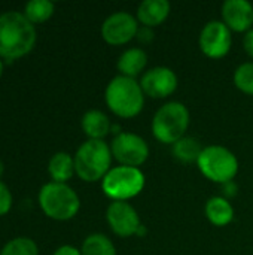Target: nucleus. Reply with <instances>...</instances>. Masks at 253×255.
<instances>
[{
  "mask_svg": "<svg viewBox=\"0 0 253 255\" xmlns=\"http://www.w3.org/2000/svg\"><path fill=\"white\" fill-rule=\"evenodd\" d=\"M110 151H112V157L121 166H130V167L142 166L149 157V146L146 140L136 133H127V131H122L113 137L110 143Z\"/></svg>",
  "mask_w": 253,
  "mask_h": 255,
  "instance_id": "6e6552de",
  "label": "nucleus"
},
{
  "mask_svg": "<svg viewBox=\"0 0 253 255\" xmlns=\"http://www.w3.org/2000/svg\"><path fill=\"white\" fill-rule=\"evenodd\" d=\"M140 87L143 93L152 99H166L176 91L177 76L170 67H152L142 76Z\"/></svg>",
  "mask_w": 253,
  "mask_h": 255,
  "instance_id": "f8f14e48",
  "label": "nucleus"
},
{
  "mask_svg": "<svg viewBox=\"0 0 253 255\" xmlns=\"http://www.w3.org/2000/svg\"><path fill=\"white\" fill-rule=\"evenodd\" d=\"M39 205L46 217L57 221H67L79 212L81 200L72 187L52 181L40 188Z\"/></svg>",
  "mask_w": 253,
  "mask_h": 255,
  "instance_id": "39448f33",
  "label": "nucleus"
},
{
  "mask_svg": "<svg viewBox=\"0 0 253 255\" xmlns=\"http://www.w3.org/2000/svg\"><path fill=\"white\" fill-rule=\"evenodd\" d=\"M139 30L137 19L125 10L113 12L101 25V36L109 45H124L136 37Z\"/></svg>",
  "mask_w": 253,
  "mask_h": 255,
  "instance_id": "9d476101",
  "label": "nucleus"
},
{
  "mask_svg": "<svg viewBox=\"0 0 253 255\" xmlns=\"http://www.w3.org/2000/svg\"><path fill=\"white\" fill-rule=\"evenodd\" d=\"M222 18L230 30L249 31L253 24V6L248 0H225Z\"/></svg>",
  "mask_w": 253,
  "mask_h": 255,
  "instance_id": "ddd939ff",
  "label": "nucleus"
},
{
  "mask_svg": "<svg viewBox=\"0 0 253 255\" xmlns=\"http://www.w3.org/2000/svg\"><path fill=\"white\" fill-rule=\"evenodd\" d=\"M82 255H116L113 242L101 233L89 235L81 248Z\"/></svg>",
  "mask_w": 253,
  "mask_h": 255,
  "instance_id": "aec40b11",
  "label": "nucleus"
},
{
  "mask_svg": "<svg viewBox=\"0 0 253 255\" xmlns=\"http://www.w3.org/2000/svg\"><path fill=\"white\" fill-rule=\"evenodd\" d=\"M3 172H4V164H3V161L0 160V178H1V175H3Z\"/></svg>",
  "mask_w": 253,
  "mask_h": 255,
  "instance_id": "c756f323",
  "label": "nucleus"
},
{
  "mask_svg": "<svg viewBox=\"0 0 253 255\" xmlns=\"http://www.w3.org/2000/svg\"><path fill=\"white\" fill-rule=\"evenodd\" d=\"M48 172L54 179V182L66 184L73 176V173H76L75 158L69 152H63V151L55 152L48 163Z\"/></svg>",
  "mask_w": 253,
  "mask_h": 255,
  "instance_id": "a211bd4d",
  "label": "nucleus"
},
{
  "mask_svg": "<svg viewBox=\"0 0 253 255\" xmlns=\"http://www.w3.org/2000/svg\"><path fill=\"white\" fill-rule=\"evenodd\" d=\"M75 172L85 182L103 181L110 170L112 151L104 140L88 139L75 154Z\"/></svg>",
  "mask_w": 253,
  "mask_h": 255,
  "instance_id": "7ed1b4c3",
  "label": "nucleus"
},
{
  "mask_svg": "<svg viewBox=\"0 0 253 255\" xmlns=\"http://www.w3.org/2000/svg\"><path fill=\"white\" fill-rule=\"evenodd\" d=\"M36 28L28 18L16 10L0 15V57L15 60L27 55L36 43Z\"/></svg>",
  "mask_w": 253,
  "mask_h": 255,
  "instance_id": "f257e3e1",
  "label": "nucleus"
},
{
  "mask_svg": "<svg viewBox=\"0 0 253 255\" xmlns=\"http://www.w3.org/2000/svg\"><path fill=\"white\" fill-rule=\"evenodd\" d=\"M146 63H148V54L142 48H128L119 55L116 67L121 72V75L128 78H136L145 69Z\"/></svg>",
  "mask_w": 253,
  "mask_h": 255,
  "instance_id": "f3484780",
  "label": "nucleus"
},
{
  "mask_svg": "<svg viewBox=\"0 0 253 255\" xmlns=\"http://www.w3.org/2000/svg\"><path fill=\"white\" fill-rule=\"evenodd\" d=\"M204 214H206L207 220L216 227L228 226L234 218V209H233L230 200L225 197H219V196H215L207 200Z\"/></svg>",
  "mask_w": 253,
  "mask_h": 255,
  "instance_id": "dca6fc26",
  "label": "nucleus"
},
{
  "mask_svg": "<svg viewBox=\"0 0 253 255\" xmlns=\"http://www.w3.org/2000/svg\"><path fill=\"white\" fill-rule=\"evenodd\" d=\"M1 73H3V63H1V60H0V76H1Z\"/></svg>",
  "mask_w": 253,
  "mask_h": 255,
  "instance_id": "7c9ffc66",
  "label": "nucleus"
},
{
  "mask_svg": "<svg viewBox=\"0 0 253 255\" xmlns=\"http://www.w3.org/2000/svg\"><path fill=\"white\" fill-rule=\"evenodd\" d=\"M0 255H39V250L30 238H15L1 248Z\"/></svg>",
  "mask_w": 253,
  "mask_h": 255,
  "instance_id": "4be33fe9",
  "label": "nucleus"
},
{
  "mask_svg": "<svg viewBox=\"0 0 253 255\" xmlns=\"http://www.w3.org/2000/svg\"><path fill=\"white\" fill-rule=\"evenodd\" d=\"M145 188V175L139 167L118 166L112 167L101 181L103 193L113 202H127L142 193Z\"/></svg>",
  "mask_w": 253,
  "mask_h": 255,
  "instance_id": "0eeeda50",
  "label": "nucleus"
},
{
  "mask_svg": "<svg viewBox=\"0 0 253 255\" xmlns=\"http://www.w3.org/2000/svg\"><path fill=\"white\" fill-rule=\"evenodd\" d=\"M224 187V194L230 199V197H234L237 194V185L234 184V181H230L227 184L222 185Z\"/></svg>",
  "mask_w": 253,
  "mask_h": 255,
  "instance_id": "cd10ccee",
  "label": "nucleus"
},
{
  "mask_svg": "<svg viewBox=\"0 0 253 255\" xmlns=\"http://www.w3.org/2000/svg\"><path fill=\"white\" fill-rule=\"evenodd\" d=\"M12 208V194L4 182L0 181V217L6 215Z\"/></svg>",
  "mask_w": 253,
  "mask_h": 255,
  "instance_id": "b1692460",
  "label": "nucleus"
},
{
  "mask_svg": "<svg viewBox=\"0 0 253 255\" xmlns=\"http://www.w3.org/2000/svg\"><path fill=\"white\" fill-rule=\"evenodd\" d=\"M198 43L203 54L207 55L209 58H222L231 49V30L227 27L224 21L213 19L203 27Z\"/></svg>",
  "mask_w": 253,
  "mask_h": 255,
  "instance_id": "1a4fd4ad",
  "label": "nucleus"
},
{
  "mask_svg": "<svg viewBox=\"0 0 253 255\" xmlns=\"http://www.w3.org/2000/svg\"><path fill=\"white\" fill-rule=\"evenodd\" d=\"M136 37H137L140 42L149 43V42L154 39V31H152V28H151V27H146V25H143V27H139Z\"/></svg>",
  "mask_w": 253,
  "mask_h": 255,
  "instance_id": "393cba45",
  "label": "nucleus"
},
{
  "mask_svg": "<svg viewBox=\"0 0 253 255\" xmlns=\"http://www.w3.org/2000/svg\"><path fill=\"white\" fill-rule=\"evenodd\" d=\"M189 127V111L180 102H169L163 105L154 115L152 134L166 145H173L182 137Z\"/></svg>",
  "mask_w": 253,
  "mask_h": 255,
  "instance_id": "20e7f679",
  "label": "nucleus"
},
{
  "mask_svg": "<svg viewBox=\"0 0 253 255\" xmlns=\"http://www.w3.org/2000/svg\"><path fill=\"white\" fill-rule=\"evenodd\" d=\"M170 7L167 0H143L137 7V19L146 27H157L167 19Z\"/></svg>",
  "mask_w": 253,
  "mask_h": 255,
  "instance_id": "4468645a",
  "label": "nucleus"
},
{
  "mask_svg": "<svg viewBox=\"0 0 253 255\" xmlns=\"http://www.w3.org/2000/svg\"><path fill=\"white\" fill-rule=\"evenodd\" d=\"M54 13V3L49 0H30L25 3L24 15L31 22H43Z\"/></svg>",
  "mask_w": 253,
  "mask_h": 255,
  "instance_id": "412c9836",
  "label": "nucleus"
},
{
  "mask_svg": "<svg viewBox=\"0 0 253 255\" xmlns=\"http://www.w3.org/2000/svg\"><path fill=\"white\" fill-rule=\"evenodd\" d=\"M234 84L240 91L253 96V61L243 63L236 69Z\"/></svg>",
  "mask_w": 253,
  "mask_h": 255,
  "instance_id": "5701e85b",
  "label": "nucleus"
},
{
  "mask_svg": "<svg viewBox=\"0 0 253 255\" xmlns=\"http://www.w3.org/2000/svg\"><path fill=\"white\" fill-rule=\"evenodd\" d=\"M143 235H146V229H145V226H140L137 233H136V236H143Z\"/></svg>",
  "mask_w": 253,
  "mask_h": 255,
  "instance_id": "c85d7f7f",
  "label": "nucleus"
},
{
  "mask_svg": "<svg viewBox=\"0 0 253 255\" xmlns=\"http://www.w3.org/2000/svg\"><path fill=\"white\" fill-rule=\"evenodd\" d=\"M54 255H82V253L78 250V248H75V247H70V245H63V247H60Z\"/></svg>",
  "mask_w": 253,
  "mask_h": 255,
  "instance_id": "bb28decb",
  "label": "nucleus"
},
{
  "mask_svg": "<svg viewBox=\"0 0 253 255\" xmlns=\"http://www.w3.org/2000/svg\"><path fill=\"white\" fill-rule=\"evenodd\" d=\"M197 166L207 179L221 185L233 181L239 172L237 157L228 148L221 145L203 148Z\"/></svg>",
  "mask_w": 253,
  "mask_h": 255,
  "instance_id": "423d86ee",
  "label": "nucleus"
},
{
  "mask_svg": "<svg viewBox=\"0 0 253 255\" xmlns=\"http://www.w3.org/2000/svg\"><path fill=\"white\" fill-rule=\"evenodd\" d=\"M106 220L112 232L119 238L134 236L142 226L137 211L128 202H112L106 211Z\"/></svg>",
  "mask_w": 253,
  "mask_h": 255,
  "instance_id": "9b49d317",
  "label": "nucleus"
},
{
  "mask_svg": "<svg viewBox=\"0 0 253 255\" xmlns=\"http://www.w3.org/2000/svg\"><path fill=\"white\" fill-rule=\"evenodd\" d=\"M84 133L88 136V139H97L103 140L110 131H112V124L109 117L97 109H91L84 114L82 121H81Z\"/></svg>",
  "mask_w": 253,
  "mask_h": 255,
  "instance_id": "2eb2a0df",
  "label": "nucleus"
},
{
  "mask_svg": "<svg viewBox=\"0 0 253 255\" xmlns=\"http://www.w3.org/2000/svg\"><path fill=\"white\" fill-rule=\"evenodd\" d=\"M171 151H173V155L176 160H179L182 163H192V161H198L203 146L195 137L185 136L180 140H177L176 143H173Z\"/></svg>",
  "mask_w": 253,
  "mask_h": 255,
  "instance_id": "6ab92c4d",
  "label": "nucleus"
},
{
  "mask_svg": "<svg viewBox=\"0 0 253 255\" xmlns=\"http://www.w3.org/2000/svg\"><path fill=\"white\" fill-rule=\"evenodd\" d=\"M104 100L109 109L119 118L137 117L145 106V93L134 78L115 76L106 87Z\"/></svg>",
  "mask_w": 253,
  "mask_h": 255,
  "instance_id": "f03ea898",
  "label": "nucleus"
},
{
  "mask_svg": "<svg viewBox=\"0 0 253 255\" xmlns=\"http://www.w3.org/2000/svg\"><path fill=\"white\" fill-rule=\"evenodd\" d=\"M243 46H245V51L248 52V55L253 58V28L246 31L245 39H243Z\"/></svg>",
  "mask_w": 253,
  "mask_h": 255,
  "instance_id": "a878e982",
  "label": "nucleus"
}]
</instances>
